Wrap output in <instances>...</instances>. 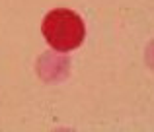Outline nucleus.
Returning <instances> with one entry per match:
<instances>
[{"mask_svg":"<svg viewBox=\"0 0 154 132\" xmlns=\"http://www.w3.org/2000/svg\"><path fill=\"white\" fill-rule=\"evenodd\" d=\"M72 64L66 53H51L45 51L37 57L35 60V74L39 76V80L45 84H60L70 76Z\"/></svg>","mask_w":154,"mask_h":132,"instance_id":"f03ea898","label":"nucleus"},{"mask_svg":"<svg viewBox=\"0 0 154 132\" xmlns=\"http://www.w3.org/2000/svg\"><path fill=\"white\" fill-rule=\"evenodd\" d=\"M41 33L53 51L70 53L86 39V23L76 12L68 8H57L43 18Z\"/></svg>","mask_w":154,"mask_h":132,"instance_id":"f257e3e1","label":"nucleus"},{"mask_svg":"<svg viewBox=\"0 0 154 132\" xmlns=\"http://www.w3.org/2000/svg\"><path fill=\"white\" fill-rule=\"evenodd\" d=\"M144 62L148 64L150 70H154V39L146 45V49H144Z\"/></svg>","mask_w":154,"mask_h":132,"instance_id":"7ed1b4c3","label":"nucleus"}]
</instances>
